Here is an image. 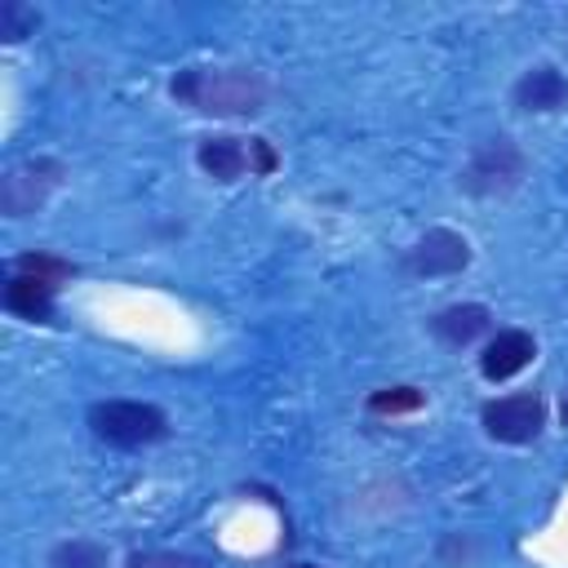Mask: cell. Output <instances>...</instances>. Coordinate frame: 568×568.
Returning <instances> with one entry per match:
<instances>
[{
	"label": "cell",
	"mask_w": 568,
	"mask_h": 568,
	"mask_svg": "<svg viewBox=\"0 0 568 568\" xmlns=\"http://www.w3.org/2000/svg\"><path fill=\"white\" fill-rule=\"evenodd\" d=\"M169 93L213 120H253L271 102V84L253 67H182L169 80Z\"/></svg>",
	"instance_id": "1"
},
{
	"label": "cell",
	"mask_w": 568,
	"mask_h": 568,
	"mask_svg": "<svg viewBox=\"0 0 568 568\" xmlns=\"http://www.w3.org/2000/svg\"><path fill=\"white\" fill-rule=\"evenodd\" d=\"M524 178H528V155H524V146H519L510 133H497V138H484V142L470 151V160H466L457 186H462L466 195H475V200H501V195L519 191Z\"/></svg>",
	"instance_id": "2"
},
{
	"label": "cell",
	"mask_w": 568,
	"mask_h": 568,
	"mask_svg": "<svg viewBox=\"0 0 568 568\" xmlns=\"http://www.w3.org/2000/svg\"><path fill=\"white\" fill-rule=\"evenodd\" d=\"M89 430L111 448H146L169 435V413L146 399H98L89 404Z\"/></svg>",
	"instance_id": "3"
},
{
	"label": "cell",
	"mask_w": 568,
	"mask_h": 568,
	"mask_svg": "<svg viewBox=\"0 0 568 568\" xmlns=\"http://www.w3.org/2000/svg\"><path fill=\"white\" fill-rule=\"evenodd\" d=\"M195 164L204 178L231 186L240 178H266L280 169V155L266 138H235V133H217V138H204L195 146Z\"/></svg>",
	"instance_id": "4"
},
{
	"label": "cell",
	"mask_w": 568,
	"mask_h": 568,
	"mask_svg": "<svg viewBox=\"0 0 568 568\" xmlns=\"http://www.w3.org/2000/svg\"><path fill=\"white\" fill-rule=\"evenodd\" d=\"M67 182V164L58 155H27V160H13L4 173H0V213L4 217H31L36 209L49 204V195Z\"/></svg>",
	"instance_id": "5"
},
{
	"label": "cell",
	"mask_w": 568,
	"mask_h": 568,
	"mask_svg": "<svg viewBox=\"0 0 568 568\" xmlns=\"http://www.w3.org/2000/svg\"><path fill=\"white\" fill-rule=\"evenodd\" d=\"M479 426L493 444H532L546 426V399L537 390H519V395H501L488 399L479 408Z\"/></svg>",
	"instance_id": "6"
},
{
	"label": "cell",
	"mask_w": 568,
	"mask_h": 568,
	"mask_svg": "<svg viewBox=\"0 0 568 568\" xmlns=\"http://www.w3.org/2000/svg\"><path fill=\"white\" fill-rule=\"evenodd\" d=\"M470 240L453 226H430L413 248H404L399 271L413 280H439V275H462L470 266Z\"/></svg>",
	"instance_id": "7"
},
{
	"label": "cell",
	"mask_w": 568,
	"mask_h": 568,
	"mask_svg": "<svg viewBox=\"0 0 568 568\" xmlns=\"http://www.w3.org/2000/svg\"><path fill=\"white\" fill-rule=\"evenodd\" d=\"M532 359H537V337L528 328H497L479 351V373L484 382H510Z\"/></svg>",
	"instance_id": "8"
},
{
	"label": "cell",
	"mask_w": 568,
	"mask_h": 568,
	"mask_svg": "<svg viewBox=\"0 0 568 568\" xmlns=\"http://www.w3.org/2000/svg\"><path fill=\"white\" fill-rule=\"evenodd\" d=\"M510 102L528 115H555V111H568V75L550 62H537L528 67L515 84H510Z\"/></svg>",
	"instance_id": "9"
},
{
	"label": "cell",
	"mask_w": 568,
	"mask_h": 568,
	"mask_svg": "<svg viewBox=\"0 0 568 568\" xmlns=\"http://www.w3.org/2000/svg\"><path fill=\"white\" fill-rule=\"evenodd\" d=\"M484 333H493V311L484 302H453L430 315V337L444 342L448 351H462V346L479 342Z\"/></svg>",
	"instance_id": "10"
},
{
	"label": "cell",
	"mask_w": 568,
	"mask_h": 568,
	"mask_svg": "<svg viewBox=\"0 0 568 568\" xmlns=\"http://www.w3.org/2000/svg\"><path fill=\"white\" fill-rule=\"evenodd\" d=\"M58 280H44V275H27V271H13L4 280V311L18 315V320H31V324H49L53 320V297H58Z\"/></svg>",
	"instance_id": "11"
},
{
	"label": "cell",
	"mask_w": 568,
	"mask_h": 568,
	"mask_svg": "<svg viewBox=\"0 0 568 568\" xmlns=\"http://www.w3.org/2000/svg\"><path fill=\"white\" fill-rule=\"evenodd\" d=\"M111 550L93 537H67L44 555V568H106Z\"/></svg>",
	"instance_id": "12"
},
{
	"label": "cell",
	"mask_w": 568,
	"mask_h": 568,
	"mask_svg": "<svg viewBox=\"0 0 568 568\" xmlns=\"http://www.w3.org/2000/svg\"><path fill=\"white\" fill-rule=\"evenodd\" d=\"M426 404V390L417 386H382L368 395V413L377 417H399V413H417Z\"/></svg>",
	"instance_id": "13"
},
{
	"label": "cell",
	"mask_w": 568,
	"mask_h": 568,
	"mask_svg": "<svg viewBox=\"0 0 568 568\" xmlns=\"http://www.w3.org/2000/svg\"><path fill=\"white\" fill-rule=\"evenodd\" d=\"M124 568H213V559L191 555V550H133Z\"/></svg>",
	"instance_id": "14"
},
{
	"label": "cell",
	"mask_w": 568,
	"mask_h": 568,
	"mask_svg": "<svg viewBox=\"0 0 568 568\" xmlns=\"http://www.w3.org/2000/svg\"><path fill=\"white\" fill-rule=\"evenodd\" d=\"M36 27H40V13H36L31 4H22V0H4V4H0V36H4L9 44L27 40Z\"/></svg>",
	"instance_id": "15"
},
{
	"label": "cell",
	"mask_w": 568,
	"mask_h": 568,
	"mask_svg": "<svg viewBox=\"0 0 568 568\" xmlns=\"http://www.w3.org/2000/svg\"><path fill=\"white\" fill-rule=\"evenodd\" d=\"M13 271L44 275V280H58V284L75 275V266H71L67 257H53V253H22V257H13Z\"/></svg>",
	"instance_id": "16"
},
{
	"label": "cell",
	"mask_w": 568,
	"mask_h": 568,
	"mask_svg": "<svg viewBox=\"0 0 568 568\" xmlns=\"http://www.w3.org/2000/svg\"><path fill=\"white\" fill-rule=\"evenodd\" d=\"M559 426L568 430V390H564V399H559Z\"/></svg>",
	"instance_id": "17"
},
{
	"label": "cell",
	"mask_w": 568,
	"mask_h": 568,
	"mask_svg": "<svg viewBox=\"0 0 568 568\" xmlns=\"http://www.w3.org/2000/svg\"><path fill=\"white\" fill-rule=\"evenodd\" d=\"M284 568H324V564H306V559H297V564H284Z\"/></svg>",
	"instance_id": "18"
}]
</instances>
